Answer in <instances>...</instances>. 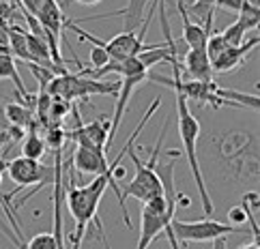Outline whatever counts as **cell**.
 <instances>
[{"instance_id":"cell-15","label":"cell","mask_w":260,"mask_h":249,"mask_svg":"<svg viewBox=\"0 0 260 249\" xmlns=\"http://www.w3.org/2000/svg\"><path fill=\"white\" fill-rule=\"evenodd\" d=\"M215 3L217 0H191V5L187 7L189 17H198V20H204V28L211 32L213 28V20H215Z\"/></svg>"},{"instance_id":"cell-2","label":"cell","mask_w":260,"mask_h":249,"mask_svg":"<svg viewBox=\"0 0 260 249\" xmlns=\"http://www.w3.org/2000/svg\"><path fill=\"white\" fill-rule=\"evenodd\" d=\"M174 97H176V118H179V135H181V142H183V153H185V157H187V163L191 168L193 179H196V187L200 191L204 213L211 215L213 213V200L209 196L207 185H204V176H202V170H200V163H198L200 123H198V118L191 114V110L187 105V99H185L183 95H179V93H174Z\"/></svg>"},{"instance_id":"cell-19","label":"cell","mask_w":260,"mask_h":249,"mask_svg":"<svg viewBox=\"0 0 260 249\" xmlns=\"http://www.w3.org/2000/svg\"><path fill=\"white\" fill-rule=\"evenodd\" d=\"M226 48H228V43H226L224 37H221V32H211L209 34V39H207V56H209L211 62L215 60Z\"/></svg>"},{"instance_id":"cell-13","label":"cell","mask_w":260,"mask_h":249,"mask_svg":"<svg viewBox=\"0 0 260 249\" xmlns=\"http://www.w3.org/2000/svg\"><path fill=\"white\" fill-rule=\"evenodd\" d=\"M80 131L84 133V137L92 144V146H99V149L106 151V142H108V133H110V121L108 118H97L88 125H80Z\"/></svg>"},{"instance_id":"cell-3","label":"cell","mask_w":260,"mask_h":249,"mask_svg":"<svg viewBox=\"0 0 260 249\" xmlns=\"http://www.w3.org/2000/svg\"><path fill=\"white\" fill-rule=\"evenodd\" d=\"M118 84L120 82H112L110 84V82H97V80H86L82 76H71L69 71H64V73L54 76L48 82L45 90H48L50 97L71 103L76 99H88L92 95H116Z\"/></svg>"},{"instance_id":"cell-12","label":"cell","mask_w":260,"mask_h":249,"mask_svg":"<svg viewBox=\"0 0 260 249\" xmlns=\"http://www.w3.org/2000/svg\"><path fill=\"white\" fill-rule=\"evenodd\" d=\"M0 80H11L13 84L17 86V90H20V95L30 99V93L26 90L22 76L17 73V62L9 52H0Z\"/></svg>"},{"instance_id":"cell-10","label":"cell","mask_w":260,"mask_h":249,"mask_svg":"<svg viewBox=\"0 0 260 249\" xmlns=\"http://www.w3.org/2000/svg\"><path fill=\"white\" fill-rule=\"evenodd\" d=\"M148 0H127V5L118 11L112 13H101L95 17H86L84 22L88 20H104V17H120L123 20V32H136L138 26H142L144 22V13H146Z\"/></svg>"},{"instance_id":"cell-17","label":"cell","mask_w":260,"mask_h":249,"mask_svg":"<svg viewBox=\"0 0 260 249\" xmlns=\"http://www.w3.org/2000/svg\"><path fill=\"white\" fill-rule=\"evenodd\" d=\"M237 15H239L237 22L243 26L245 30H258V24H260V7L243 3V7H241V11Z\"/></svg>"},{"instance_id":"cell-14","label":"cell","mask_w":260,"mask_h":249,"mask_svg":"<svg viewBox=\"0 0 260 249\" xmlns=\"http://www.w3.org/2000/svg\"><path fill=\"white\" fill-rule=\"evenodd\" d=\"M258 191H247L243 200H241V208L245 213V219L249 224V230L254 234V243H260V228H258Z\"/></svg>"},{"instance_id":"cell-5","label":"cell","mask_w":260,"mask_h":249,"mask_svg":"<svg viewBox=\"0 0 260 249\" xmlns=\"http://www.w3.org/2000/svg\"><path fill=\"white\" fill-rule=\"evenodd\" d=\"M35 17H37V22H39V26H41L45 41H48L52 62L56 64L58 69H64L62 67L64 60L60 56V41H62V30H64V22H67V17H64L60 5L56 3V0H43L39 11L35 13Z\"/></svg>"},{"instance_id":"cell-28","label":"cell","mask_w":260,"mask_h":249,"mask_svg":"<svg viewBox=\"0 0 260 249\" xmlns=\"http://www.w3.org/2000/svg\"><path fill=\"white\" fill-rule=\"evenodd\" d=\"M245 3H249V5H254V7H260V0H245Z\"/></svg>"},{"instance_id":"cell-7","label":"cell","mask_w":260,"mask_h":249,"mask_svg":"<svg viewBox=\"0 0 260 249\" xmlns=\"http://www.w3.org/2000/svg\"><path fill=\"white\" fill-rule=\"evenodd\" d=\"M127 155H132V161L136 165V176L132 183L120 189V196H123V202L127 198H136L140 200L142 204L148 200H153L157 196H164V187H161V181L157 179V174L153 168H148L146 163H142L138 159V155L134 151H127Z\"/></svg>"},{"instance_id":"cell-20","label":"cell","mask_w":260,"mask_h":249,"mask_svg":"<svg viewBox=\"0 0 260 249\" xmlns=\"http://www.w3.org/2000/svg\"><path fill=\"white\" fill-rule=\"evenodd\" d=\"M245 28L241 26L239 22H235V24H230L228 28H224V32H221V37L226 39V43L228 45H241L243 43V39H245Z\"/></svg>"},{"instance_id":"cell-9","label":"cell","mask_w":260,"mask_h":249,"mask_svg":"<svg viewBox=\"0 0 260 249\" xmlns=\"http://www.w3.org/2000/svg\"><path fill=\"white\" fill-rule=\"evenodd\" d=\"M258 32L256 37H252L247 43H241V45H228V48L219 54V56L211 62L213 73H230L232 69H237L243 64V60L247 58V54L252 52L256 45H258Z\"/></svg>"},{"instance_id":"cell-11","label":"cell","mask_w":260,"mask_h":249,"mask_svg":"<svg viewBox=\"0 0 260 249\" xmlns=\"http://www.w3.org/2000/svg\"><path fill=\"white\" fill-rule=\"evenodd\" d=\"M3 114L7 118V123H11L13 129H20V131H24V129H32V125H35L32 110L28 105L17 103V101H9V103L5 105V110H3Z\"/></svg>"},{"instance_id":"cell-30","label":"cell","mask_w":260,"mask_h":249,"mask_svg":"<svg viewBox=\"0 0 260 249\" xmlns=\"http://www.w3.org/2000/svg\"><path fill=\"white\" fill-rule=\"evenodd\" d=\"M0 181H3V176H0Z\"/></svg>"},{"instance_id":"cell-6","label":"cell","mask_w":260,"mask_h":249,"mask_svg":"<svg viewBox=\"0 0 260 249\" xmlns=\"http://www.w3.org/2000/svg\"><path fill=\"white\" fill-rule=\"evenodd\" d=\"M7 174H9V179L15 183V189L9 193V196H5V202L11 200L20 189L37 185L35 191H39L41 187H45L54 179V168H48V165L41 161L26 159V157H15V159L7 163Z\"/></svg>"},{"instance_id":"cell-16","label":"cell","mask_w":260,"mask_h":249,"mask_svg":"<svg viewBox=\"0 0 260 249\" xmlns=\"http://www.w3.org/2000/svg\"><path fill=\"white\" fill-rule=\"evenodd\" d=\"M45 153H48V146H45L43 135H39L37 131H30L28 135L24 137V142H22V157H26V159H32V161H41Z\"/></svg>"},{"instance_id":"cell-25","label":"cell","mask_w":260,"mask_h":249,"mask_svg":"<svg viewBox=\"0 0 260 249\" xmlns=\"http://www.w3.org/2000/svg\"><path fill=\"white\" fill-rule=\"evenodd\" d=\"M73 3H78V5H82V7H95V5H99V3H104V0H73Z\"/></svg>"},{"instance_id":"cell-4","label":"cell","mask_w":260,"mask_h":249,"mask_svg":"<svg viewBox=\"0 0 260 249\" xmlns=\"http://www.w3.org/2000/svg\"><path fill=\"white\" fill-rule=\"evenodd\" d=\"M237 232H243V228L221 224V221H215V219H193V221L172 219V234L179 241V245L181 243H207V241H215V238L237 234Z\"/></svg>"},{"instance_id":"cell-24","label":"cell","mask_w":260,"mask_h":249,"mask_svg":"<svg viewBox=\"0 0 260 249\" xmlns=\"http://www.w3.org/2000/svg\"><path fill=\"white\" fill-rule=\"evenodd\" d=\"M41 3H43V0H17V5H20V9H22V11L30 13V15H35L37 11H39Z\"/></svg>"},{"instance_id":"cell-8","label":"cell","mask_w":260,"mask_h":249,"mask_svg":"<svg viewBox=\"0 0 260 249\" xmlns=\"http://www.w3.org/2000/svg\"><path fill=\"white\" fill-rule=\"evenodd\" d=\"M181 64V78L183 80H196V82H213V67L207 56V48L202 50H187Z\"/></svg>"},{"instance_id":"cell-29","label":"cell","mask_w":260,"mask_h":249,"mask_svg":"<svg viewBox=\"0 0 260 249\" xmlns=\"http://www.w3.org/2000/svg\"><path fill=\"white\" fill-rule=\"evenodd\" d=\"M0 52H9V48H7V45H0ZM9 54H11V52H9Z\"/></svg>"},{"instance_id":"cell-26","label":"cell","mask_w":260,"mask_h":249,"mask_svg":"<svg viewBox=\"0 0 260 249\" xmlns=\"http://www.w3.org/2000/svg\"><path fill=\"white\" fill-rule=\"evenodd\" d=\"M239 249H260V243H247V245H243V247H239Z\"/></svg>"},{"instance_id":"cell-27","label":"cell","mask_w":260,"mask_h":249,"mask_svg":"<svg viewBox=\"0 0 260 249\" xmlns=\"http://www.w3.org/2000/svg\"><path fill=\"white\" fill-rule=\"evenodd\" d=\"M7 163H9V161H5L3 157H0V174H3V172H7Z\"/></svg>"},{"instance_id":"cell-23","label":"cell","mask_w":260,"mask_h":249,"mask_svg":"<svg viewBox=\"0 0 260 249\" xmlns=\"http://www.w3.org/2000/svg\"><path fill=\"white\" fill-rule=\"evenodd\" d=\"M245 0H217L215 3V9H226V11H235L239 13L241 7H243Z\"/></svg>"},{"instance_id":"cell-1","label":"cell","mask_w":260,"mask_h":249,"mask_svg":"<svg viewBox=\"0 0 260 249\" xmlns=\"http://www.w3.org/2000/svg\"><path fill=\"white\" fill-rule=\"evenodd\" d=\"M71 185L69 189L64 191V202H67V208L71 217L76 219V234H73V249H80L82 245V238H84V232H86V226L95 224L97 230L101 232V243H104L106 249H112L106 238V232H104V226H101V219H99V202L104 198V193L108 189V181L104 176H95L88 185L84 187H78L73 183V174H71Z\"/></svg>"},{"instance_id":"cell-22","label":"cell","mask_w":260,"mask_h":249,"mask_svg":"<svg viewBox=\"0 0 260 249\" xmlns=\"http://www.w3.org/2000/svg\"><path fill=\"white\" fill-rule=\"evenodd\" d=\"M228 221H230V226H241V224H245V213H243V208L241 206H232L228 210Z\"/></svg>"},{"instance_id":"cell-21","label":"cell","mask_w":260,"mask_h":249,"mask_svg":"<svg viewBox=\"0 0 260 249\" xmlns=\"http://www.w3.org/2000/svg\"><path fill=\"white\" fill-rule=\"evenodd\" d=\"M88 60H90V64H92L90 69H101L104 64L110 62L108 52L104 50V43H101V45H92L90 52H88Z\"/></svg>"},{"instance_id":"cell-18","label":"cell","mask_w":260,"mask_h":249,"mask_svg":"<svg viewBox=\"0 0 260 249\" xmlns=\"http://www.w3.org/2000/svg\"><path fill=\"white\" fill-rule=\"evenodd\" d=\"M24 249H62L52 232H39L24 243Z\"/></svg>"}]
</instances>
